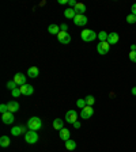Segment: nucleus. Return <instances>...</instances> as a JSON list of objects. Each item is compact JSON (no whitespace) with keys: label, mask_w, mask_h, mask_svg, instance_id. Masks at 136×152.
Instances as JSON below:
<instances>
[{"label":"nucleus","mask_w":136,"mask_h":152,"mask_svg":"<svg viewBox=\"0 0 136 152\" xmlns=\"http://www.w3.org/2000/svg\"><path fill=\"white\" fill-rule=\"evenodd\" d=\"M60 30H61V31H67V30H68V26H67L65 23H61V25H60Z\"/></svg>","instance_id":"31"},{"label":"nucleus","mask_w":136,"mask_h":152,"mask_svg":"<svg viewBox=\"0 0 136 152\" xmlns=\"http://www.w3.org/2000/svg\"><path fill=\"white\" fill-rule=\"evenodd\" d=\"M27 126L30 130H40L42 126V121L38 117H32L27 121Z\"/></svg>","instance_id":"2"},{"label":"nucleus","mask_w":136,"mask_h":152,"mask_svg":"<svg viewBox=\"0 0 136 152\" xmlns=\"http://www.w3.org/2000/svg\"><path fill=\"white\" fill-rule=\"evenodd\" d=\"M85 99H86V103H87V106H93V104L95 103V98L93 96V95H87Z\"/></svg>","instance_id":"25"},{"label":"nucleus","mask_w":136,"mask_h":152,"mask_svg":"<svg viewBox=\"0 0 136 152\" xmlns=\"http://www.w3.org/2000/svg\"><path fill=\"white\" fill-rule=\"evenodd\" d=\"M131 11H132V12H131V14H133V15L136 16V3L132 6V8H131Z\"/></svg>","instance_id":"33"},{"label":"nucleus","mask_w":136,"mask_h":152,"mask_svg":"<svg viewBox=\"0 0 136 152\" xmlns=\"http://www.w3.org/2000/svg\"><path fill=\"white\" fill-rule=\"evenodd\" d=\"M97 50H98L99 54H108L109 50H110V44L108 41H104V42H99L97 45Z\"/></svg>","instance_id":"4"},{"label":"nucleus","mask_w":136,"mask_h":152,"mask_svg":"<svg viewBox=\"0 0 136 152\" xmlns=\"http://www.w3.org/2000/svg\"><path fill=\"white\" fill-rule=\"evenodd\" d=\"M72 125H74V128H76V129H79V128H80V122H79V121H76V122H74Z\"/></svg>","instance_id":"34"},{"label":"nucleus","mask_w":136,"mask_h":152,"mask_svg":"<svg viewBox=\"0 0 136 152\" xmlns=\"http://www.w3.org/2000/svg\"><path fill=\"white\" fill-rule=\"evenodd\" d=\"M93 114H94V109H93L91 106H86V107L82 109V111H80V117H82L83 120H89V118L93 117Z\"/></svg>","instance_id":"6"},{"label":"nucleus","mask_w":136,"mask_h":152,"mask_svg":"<svg viewBox=\"0 0 136 152\" xmlns=\"http://www.w3.org/2000/svg\"><path fill=\"white\" fill-rule=\"evenodd\" d=\"M131 92H132V95H136V87H133L132 91H131Z\"/></svg>","instance_id":"37"},{"label":"nucleus","mask_w":136,"mask_h":152,"mask_svg":"<svg viewBox=\"0 0 136 152\" xmlns=\"http://www.w3.org/2000/svg\"><path fill=\"white\" fill-rule=\"evenodd\" d=\"M48 31H49V33H51V34H59V33H60L61 31V30H60V26H57V25H51V26H49V27H48Z\"/></svg>","instance_id":"20"},{"label":"nucleus","mask_w":136,"mask_h":152,"mask_svg":"<svg viewBox=\"0 0 136 152\" xmlns=\"http://www.w3.org/2000/svg\"><path fill=\"white\" fill-rule=\"evenodd\" d=\"M64 16H65L67 19H74L76 16V12L74 8H67L65 11H64Z\"/></svg>","instance_id":"19"},{"label":"nucleus","mask_w":136,"mask_h":152,"mask_svg":"<svg viewBox=\"0 0 136 152\" xmlns=\"http://www.w3.org/2000/svg\"><path fill=\"white\" fill-rule=\"evenodd\" d=\"M7 106H8V111H11V113L19 111V103L16 101H10L8 103H7Z\"/></svg>","instance_id":"12"},{"label":"nucleus","mask_w":136,"mask_h":152,"mask_svg":"<svg viewBox=\"0 0 136 152\" xmlns=\"http://www.w3.org/2000/svg\"><path fill=\"white\" fill-rule=\"evenodd\" d=\"M74 23L76 26H85L87 23V18L86 15H80V14H76V16L74 18Z\"/></svg>","instance_id":"11"},{"label":"nucleus","mask_w":136,"mask_h":152,"mask_svg":"<svg viewBox=\"0 0 136 152\" xmlns=\"http://www.w3.org/2000/svg\"><path fill=\"white\" fill-rule=\"evenodd\" d=\"M11 94H12V96H19V95H22V92H21V88H19V87H16L15 90H12V91H11Z\"/></svg>","instance_id":"28"},{"label":"nucleus","mask_w":136,"mask_h":152,"mask_svg":"<svg viewBox=\"0 0 136 152\" xmlns=\"http://www.w3.org/2000/svg\"><path fill=\"white\" fill-rule=\"evenodd\" d=\"M76 106H78L79 109H85L86 106H87V103H86V99L85 98L78 99V101H76Z\"/></svg>","instance_id":"24"},{"label":"nucleus","mask_w":136,"mask_h":152,"mask_svg":"<svg viewBox=\"0 0 136 152\" xmlns=\"http://www.w3.org/2000/svg\"><path fill=\"white\" fill-rule=\"evenodd\" d=\"M108 37H109V34L106 31H99L98 33V39L101 42H104V41H108Z\"/></svg>","instance_id":"23"},{"label":"nucleus","mask_w":136,"mask_h":152,"mask_svg":"<svg viewBox=\"0 0 136 152\" xmlns=\"http://www.w3.org/2000/svg\"><path fill=\"white\" fill-rule=\"evenodd\" d=\"M19 88H21L22 95H26V96H30V95H33V92H34V87H33L32 84H23V86H21Z\"/></svg>","instance_id":"8"},{"label":"nucleus","mask_w":136,"mask_h":152,"mask_svg":"<svg viewBox=\"0 0 136 152\" xmlns=\"http://www.w3.org/2000/svg\"><path fill=\"white\" fill-rule=\"evenodd\" d=\"M57 39H59L60 44L67 45V44H70L71 42V35L68 34L67 31H60L59 34H57Z\"/></svg>","instance_id":"5"},{"label":"nucleus","mask_w":136,"mask_h":152,"mask_svg":"<svg viewBox=\"0 0 136 152\" xmlns=\"http://www.w3.org/2000/svg\"><path fill=\"white\" fill-rule=\"evenodd\" d=\"M65 121L68 124H74L78 121V113L75 110H68L65 113Z\"/></svg>","instance_id":"7"},{"label":"nucleus","mask_w":136,"mask_h":152,"mask_svg":"<svg viewBox=\"0 0 136 152\" xmlns=\"http://www.w3.org/2000/svg\"><path fill=\"white\" fill-rule=\"evenodd\" d=\"M7 111H8V106H7V104H0V113L1 114H4V113H7Z\"/></svg>","instance_id":"29"},{"label":"nucleus","mask_w":136,"mask_h":152,"mask_svg":"<svg viewBox=\"0 0 136 152\" xmlns=\"http://www.w3.org/2000/svg\"><path fill=\"white\" fill-rule=\"evenodd\" d=\"M127 22L129 23V25H133V23H136V16L133 15V14H129V15L127 16Z\"/></svg>","instance_id":"27"},{"label":"nucleus","mask_w":136,"mask_h":152,"mask_svg":"<svg viewBox=\"0 0 136 152\" xmlns=\"http://www.w3.org/2000/svg\"><path fill=\"white\" fill-rule=\"evenodd\" d=\"M65 148L68 149V151H74V149L76 148V142L70 139L68 141H65Z\"/></svg>","instance_id":"22"},{"label":"nucleus","mask_w":136,"mask_h":152,"mask_svg":"<svg viewBox=\"0 0 136 152\" xmlns=\"http://www.w3.org/2000/svg\"><path fill=\"white\" fill-rule=\"evenodd\" d=\"M10 144H11V140H10L8 136H1V137H0V145L3 147V148L8 147Z\"/></svg>","instance_id":"21"},{"label":"nucleus","mask_w":136,"mask_h":152,"mask_svg":"<svg viewBox=\"0 0 136 152\" xmlns=\"http://www.w3.org/2000/svg\"><path fill=\"white\" fill-rule=\"evenodd\" d=\"M67 3H68L67 0H59V4H67Z\"/></svg>","instance_id":"36"},{"label":"nucleus","mask_w":136,"mask_h":152,"mask_svg":"<svg viewBox=\"0 0 136 152\" xmlns=\"http://www.w3.org/2000/svg\"><path fill=\"white\" fill-rule=\"evenodd\" d=\"M53 128L57 130H61L64 128V121L61 120V118H56V120L53 121Z\"/></svg>","instance_id":"18"},{"label":"nucleus","mask_w":136,"mask_h":152,"mask_svg":"<svg viewBox=\"0 0 136 152\" xmlns=\"http://www.w3.org/2000/svg\"><path fill=\"white\" fill-rule=\"evenodd\" d=\"M136 50V44L135 45H131V52H135Z\"/></svg>","instance_id":"35"},{"label":"nucleus","mask_w":136,"mask_h":152,"mask_svg":"<svg viewBox=\"0 0 136 152\" xmlns=\"http://www.w3.org/2000/svg\"><path fill=\"white\" fill-rule=\"evenodd\" d=\"M59 134H60V139L63 140V141H68V140H70V130L65 129V128H63V129L59 132Z\"/></svg>","instance_id":"15"},{"label":"nucleus","mask_w":136,"mask_h":152,"mask_svg":"<svg viewBox=\"0 0 136 152\" xmlns=\"http://www.w3.org/2000/svg\"><path fill=\"white\" fill-rule=\"evenodd\" d=\"M118 39H120V37H118L117 33H109V37H108V42L110 45H114V44H117Z\"/></svg>","instance_id":"13"},{"label":"nucleus","mask_w":136,"mask_h":152,"mask_svg":"<svg viewBox=\"0 0 136 152\" xmlns=\"http://www.w3.org/2000/svg\"><path fill=\"white\" fill-rule=\"evenodd\" d=\"M1 120H3V122L6 124V125H11V124L14 122V113H11V111H7V113H4L3 115H1Z\"/></svg>","instance_id":"9"},{"label":"nucleus","mask_w":136,"mask_h":152,"mask_svg":"<svg viewBox=\"0 0 136 152\" xmlns=\"http://www.w3.org/2000/svg\"><path fill=\"white\" fill-rule=\"evenodd\" d=\"M25 133V126H14L11 129V134L12 136H19V134H22Z\"/></svg>","instance_id":"16"},{"label":"nucleus","mask_w":136,"mask_h":152,"mask_svg":"<svg viewBox=\"0 0 136 152\" xmlns=\"http://www.w3.org/2000/svg\"><path fill=\"white\" fill-rule=\"evenodd\" d=\"M38 73H40V71H38L37 66H30L27 71V76L29 77H32V79H34V77H37Z\"/></svg>","instance_id":"14"},{"label":"nucleus","mask_w":136,"mask_h":152,"mask_svg":"<svg viewBox=\"0 0 136 152\" xmlns=\"http://www.w3.org/2000/svg\"><path fill=\"white\" fill-rule=\"evenodd\" d=\"M25 141L27 144H35L38 141V134L35 130H27L25 133Z\"/></svg>","instance_id":"3"},{"label":"nucleus","mask_w":136,"mask_h":152,"mask_svg":"<svg viewBox=\"0 0 136 152\" xmlns=\"http://www.w3.org/2000/svg\"><path fill=\"white\" fill-rule=\"evenodd\" d=\"M14 82L16 83V84L19 86V87H21V86H23V84H26V76L23 75V73H15V75H14Z\"/></svg>","instance_id":"10"},{"label":"nucleus","mask_w":136,"mask_h":152,"mask_svg":"<svg viewBox=\"0 0 136 152\" xmlns=\"http://www.w3.org/2000/svg\"><path fill=\"white\" fill-rule=\"evenodd\" d=\"M75 12L76 14H80V15H85V12H86V6L83 3H78L75 6Z\"/></svg>","instance_id":"17"},{"label":"nucleus","mask_w":136,"mask_h":152,"mask_svg":"<svg viewBox=\"0 0 136 152\" xmlns=\"http://www.w3.org/2000/svg\"><path fill=\"white\" fill-rule=\"evenodd\" d=\"M80 37H82V39L86 42H93L98 38V34L95 31H93L91 28H85V30L80 33Z\"/></svg>","instance_id":"1"},{"label":"nucleus","mask_w":136,"mask_h":152,"mask_svg":"<svg viewBox=\"0 0 136 152\" xmlns=\"http://www.w3.org/2000/svg\"><path fill=\"white\" fill-rule=\"evenodd\" d=\"M16 87H19V86L16 84V83L14 82V80H10V82L7 83V88H8V90H11V91H12V90H15Z\"/></svg>","instance_id":"26"},{"label":"nucleus","mask_w":136,"mask_h":152,"mask_svg":"<svg viewBox=\"0 0 136 152\" xmlns=\"http://www.w3.org/2000/svg\"><path fill=\"white\" fill-rule=\"evenodd\" d=\"M68 4H70L72 8H75V6L78 4V1H75V0H68Z\"/></svg>","instance_id":"32"},{"label":"nucleus","mask_w":136,"mask_h":152,"mask_svg":"<svg viewBox=\"0 0 136 152\" xmlns=\"http://www.w3.org/2000/svg\"><path fill=\"white\" fill-rule=\"evenodd\" d=\"M129 60L132 61V63H136V50L129 52Z\"/></svg>","instance_id":"30"}]
</instances>
